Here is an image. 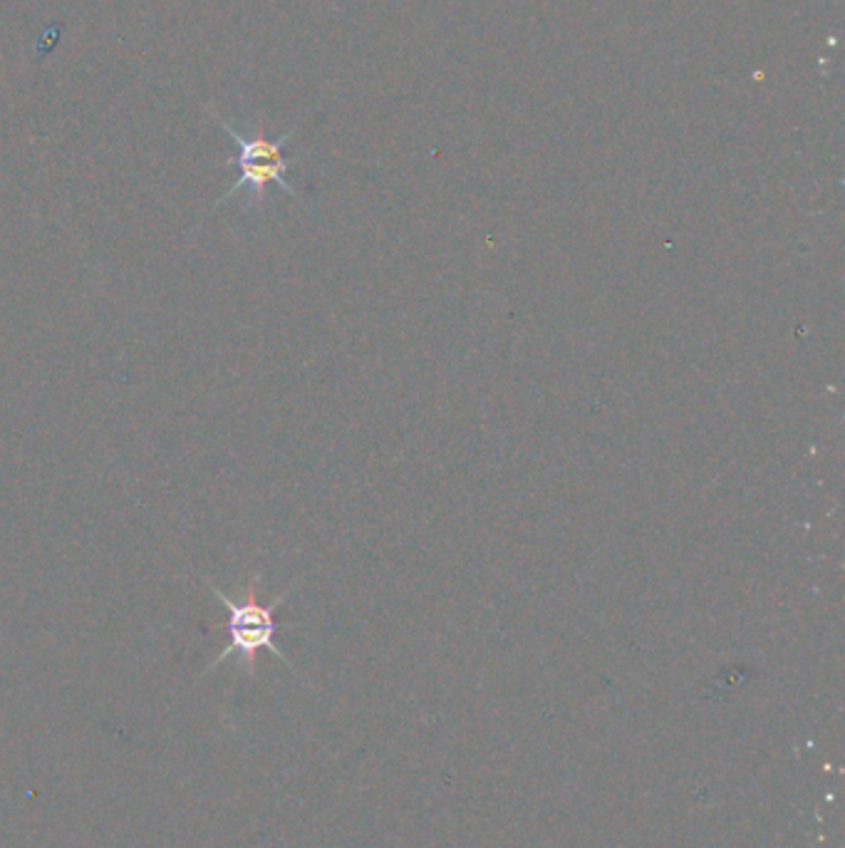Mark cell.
Segmentation results:
<instances>
[{"instance_id":"2","label":"cell","mask_w":845,"mask_h":848,"mask_svg":"<svg viewBox=\"0 0 845 848\" xmlns=\"http://www.w3.org/2000/svg\"><path fill=\"white\" fill-rule=\"evenodd\" d=\"M214 119L219 122L221 129H226V135L231 137V142L236 144V154H233L226 164L239 169L236 183H233V187L226 191L219 201H216L214 208H219L231 197H236L241 189H246L248 191V208H254L256 214H260L266 206L268 183L281 187L287 197L300 199L298 191H295L285 179V172L291 169L293 160L283 156V147L291 142L295 129H291V132H285L283 137H278V139H268L264 127H256V132L248 137V135L239 132V129H233L229 122H223L219 115H214Z\"/></svg>"},{"instance_id":"1","label":"cell","mask_w":845,"mask_h":848,"mask_svg":"<svg viewBox=\"0 0 845 848\" xmlns=\"http://www.w3.org/2000/svg\"><path fill=\"white\" fill-rule=\"evenodd\" d=\"M260 579H264V571H254L248 583L239 591V598H231L229 593L219 588V585L206 581L208 591H212L214 596L219 598L221 606L229 610V643H226V648L216 655L212 666L206 668V672H214L221 662L229 660L231 655H236L239 668L246 672L248 678H256V655L260 650L273 653L276 658H281V662H285V666L291 668V660H287L285 653L276 645L278 625L273 613L283 606L287 596H291L293 585L287 591H283L281 596H276L271 603H260L258 600Z\"/></svg>"}]
</instances>
